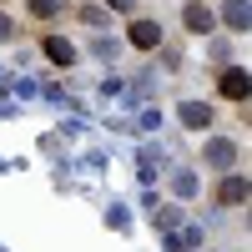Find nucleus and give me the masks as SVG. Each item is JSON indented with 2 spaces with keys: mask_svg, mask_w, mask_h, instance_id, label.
Wrapping results in <instances>:
<instances>
[{
  "mask_svg": "<svg viewBox=\"0 0 252 252\" xmlns=\"http://www.w3.org/2000/svg\"><path fill=\"white\" fill-rule=\"evenodd\" d=\"M61 10H66V0H31V15H40V20H51Z\"/></svg>",
  "mask_w": 252,
  "mask_h": 252,
  "instance_id": "9",
  "label": "nucleus"
},
{
  "mask_svg": "<svg viewBox=\"0 0 252 252\" xmlns=\"http://www.w3.org/2000/svg\"><path fill=\"white\" fill-rule=\"evenodd\" d=\"M106 10H136V0H106Z\"/></svg>",
  "mask_w": 252,
  "mask_h": 252,
  "instance_id": "11",
  "label": "nucleus"
},
{
  "mask_svg": "<svg viewBox=\"0 0 252 252\" xmlns=\"http://www.w3.org/2000/svg\"><path fill=\"white\" fill-rule=\"evenodd\" d=\"M217 91H222L227 101H242V96H247V71H242V66H227L222 81H217Z\"/></svg>",
  "mask_w": 252,
  "mask_h": 252,
  "instance_id": "4",
  "label": "nucleus"
},
{
  "mask_svg": "<svg viewBox=\"0 0 252 252\" xmlns=\"http://www.w3.org/2000/svg\"><path fill=\"white\" fill-rule=\"evenodd\" d=\"M172 192H177V197H192V192H197V182H192V177H187V172H182V177L172 182Z\"/></svg>",
  "mask_w": 252,
  "mask_h": 252,
  "instance_id": "10",
  "label": "nucleus"
},
{
  "mask_svg": "<svg viewBox=\"0 0 252 252\" xmlns=\"http://www.w3.org/2000/svg\"><path fill=\"white\" fill-rule=\"evenodd\" d=\"M126 40H131L136 51H157V46H161V26H157V20H131Z\"/></svg>",
  "mask_w": 252,
  "mask_h": 252,
  "instance_id": "2",
  "label": "nucleus"
},
{
  "mask_svg": "<svg viewBox=\"0 0 252 252\" xmlns=\"http://www.w3.org/2000/svg\"><path fill=\"white\" fill-rule=\"evenodd\" d=\"M177 116L192 126V131H202V126H212V121H217V116H212V106H202V101H182Z\"/></svg>",
  "mask_w": 252,
  "mask_h": 252,
  "instance_id": "5",
  "label": "nucleus"
},
{
  "mask_svg": "<svg viewBox=\"0 0 252 252\" xmlns=\"http://www.w3.org/2000/svg\"><path fill=\"white\" fill-rule=\"evenodd\" d=\"M222 20H227L232 31H247V0H227V5H222Z\"/></svg>",
  "mask_w": 252,
  "mask_h": 252,
  "instance_id": "8",
  "label": "nucleus"
},
{
  "mask_svg": "<svg viewBox=\"0 0 252 252\" xmlns=\"http://www.w3.org/2000/svg\"><path fill=\"white\" fill-rule=\"evenodd\" d=\"M10 35H15V26H10L5 15H0V40H10Z\"/></svg>",
  "mask_w": 252,
  "mask_h": 252,
  "instance_id": "12",
  "label": "nucleus"
},
{
  "mask_svg": "<svg viewBox=\"0 0 252 252\" xmlns=\"http://www.w3.org/2000/svg\"><path fill=\"white\" fill-rule=\"evenodd\" d=\"M40 51H46L51 66H76V46H71L66 35H46V40H40Z\"/></svg>",
  "mask_w": 252,
  "mask_h": 252,
  "instance_id": "3",
  "label": "nucleus"
},
{
  "mask_svg": "<svg viewBox=\"0 0 252 252\" xmlns=\"http://www.w3.org/2000/svg\"><path fill=\"white\" fill-rule=\"evenodd\" d=\"M217 202H222V207H237V202H247V182H242V177H227V182H217Z\"/></svg>",
  "mask_w": 252,
  "mask_h": 252,
  "instance_id": "7",
  "label": "nucleus"
},
{
  "mask_svg": "<svg viewBox=\"0 0 252 252\" xmlns=\"http://www.w3.org/2000/svg\"><path fill=\"white\" fill-rule=\"evenodd\" d=\"M202 157H207V166H232V161H237V146L227 141V136H217V141H207Z\"/></svg>",
  "mask_w": 252,
  "mask_h": 252,
  "instance_id": "6",
  "label": "nucleus"
},
{
  "mask_svg": "<svg viewBox=\"0 0 252 252\" xmlns=\"http://www.w3.org/2000/svg\"><path fill=\"white\" fill-rule=\"evenodd\" d=\"M182 26L192 31V35H207V31H217V10H212V5H202V0H187Z\"/></svg>",
  "mask_w": 252,
  "mask_h": 252,
  "instance_id": "1",
  "label": "nucleus"
}]
</instances>
